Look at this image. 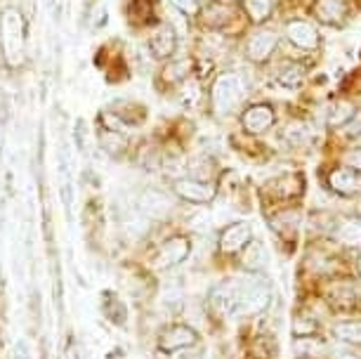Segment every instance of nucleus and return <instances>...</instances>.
Instances as JSON below:
<instances>
[{
    "label": "nucleus",
    "instance_id": "29",
    "mask_svg": "<svg viewBox=\"0 0 361 359\" xmlns=\"http://www.w3.org/2000/svg\"><path fill=\"white\" fill-rule=\"evenodd\" d=\"M144 220L147 218H127L123 227L130 236H142L144 232H147V227H144Z\"/></svg>",
    "mask_w": 361,
    "mask_h": 359
},
{
    "label": "nucleus",
    "instance_id": "11",
    "mask_svg": "<svg viewBox=\"0 0 361 359\" xmlns=\"http://www.w3.org/2000/svg\"><path fill=\"white\" fill-rule=\"evenodd\" d=\"M329 187L340 196H354L361 192V173L347 168V165L336 168V170H331V175H329Z\"/></svg>",
    "mask_w": 361,
    "mask_h": 359
},
{
    "label": "nucleus",
    "instance_id": "23",
    "mask_svg": "<svg viewBox=\"0 0 361 359\" xmlns=\"http://www.w3.org/2000/svg\"><path fill=\"white\" fill-rule=\"evenodd\" d=\"M336 336L345 343L361 345V322H340L336 324Z\"/></svg>",
    "mask_w": 361,
    "mask_h": 359
},
{
    "label": "nucleus",
    "instance_id": "37",
    "mask_svg": "<svg viewBox=\"0 0 361 359\" xmlns=\"http://www.w3.org/2000/svg\"><path fill=\"white\" fill-rule=\"evenodd\" d=\"M359 272H361V260H359Z\"/></svg>",
    "mask_w": 361,
    "mask_h": 359
},
{
    "label": "nucleus",
    "instance_id": "36",
    "mask_svg": "<svg viewBox=\"0 0 361 359\" xmlns=\"http://www.w3.org/2000/svg\"><path fill=\"white\" fill-rule=\"evenodd\" d=\"M359 213H361V201H359Z\"/></svg>",
    "mask_w": 361,
    "mask_h": 359
},
{
    "label": "nucleus",
    "instance_id": "1",
    "mask_svg": "<svg viewBox=\"0 0 361 359\" xmlns=\"http://www.w3.org/2000/svg\"><path fill=\"white\" fill-rule=\"evenodd\" d=\"M271 291L258 277H234L218 284L210 294V307L220 314H260L269 307Z\"/></svg>",
    "mask_w": 361,
    "mask_h": 359
},
{
    "label": "nucleus",
    "instance_id": "30",
    "mask_svg": "<svg viewBox=\"0 0 361 359\" xmlns=\"http://www.w3.org/2000/svg\"><path fill=\"white\" fill-rule=\"evenodd\" d=\"M345 165L352 170H357V173H361V147L349 149V152L345 154Z\"/></svg>",
    "mask_w": 361,
    "mask_h": 359
},
{
    "label": "nucleus",
    "instance_id": "22",
    "mask_svg": "<svg viewBox=\"0 0 361 359\" xmlns=\"http://www.w3.org/2000/svg\"><path fill=\"white\" fill-rule=\"evenodd\" d=\"M99 142H102V149H107L111 156H118V154L125 152V137L123 132H116V130H102L99 132Z\"/></svg>",
    "mask_w": 361,
    "mask_h": 359
},
{
    "label": "nucleus",
    "instance_id": "19",
    "mask_svg": "<svg viewBox=\"0 0 361 359\" xmlns=\"http://www.w3.org/2000/svg\"><path fill=\"white\" fill-rule=\"evenodd\" d=\"M269 263V256H267V248L260 241H251L246 248V256H243V267L251 269V272H262Z\"/></svg>",
    "mask_w": 361,
    "mask_h": 359
},
{
    "label": "nucleus",
    "instance_id": "32",
    "mask_svg": "<svg viewBox=\"0 0 361 359\" xmlns=\"http://www.w3.org/2000/svg\"><path fill=\"white\" fill-rule=\"evenodd\" d=\"M208 225H210V220H208V215H205V213H201V215H194V220H192V227L194 229H205V227H208Z\"/></svg>",
    "mask_w": 361,
    "mask_h": 359
},
{
    "label": "nucleus",
    "instance_id": "9",
    "mask_svg": "<svg viewBox=\"0 0 361 359\" xmlns=\"http://www.w3.org/2000/svg\"><path fill=\"white\" fill-rule=\"evenodd\" d=\"M274 123H276V114L269 104H253V107H248L241 116L243 130L251 132V135H262V132H267Z\"/></svg>",
    "mask_w": 361,
    "mask_h": 359
},
{
    "label": "nucleus",
    "instance_id": "18",
    "mask_svg": "<svg viewBox=\"0 0 361 359\" xmlns=\"http://www.w3.org/2000/svg\"><path fill=\"white\" fill-rule=\"evenodd\" d=\"M357 116V104H352L349 99H338L329 107V116H326V123L331 128H342L345 123Z\"/></svg>",
    "mask_w": 361,
    "mask_h": 359
},
{
    "label": "nucleus",
    "instance_id": "21",
    "mask_svg": "<svg viewBox=\"0 0 361 359\" xmlns=\"http://www.w3.org/2000/svg\"><path fill=\"white\" fill-rule=\"evenodd\" d=\"M309 135H312V130H309L307 123H300V121H296V123H288L286 128L281 130V137L283 142H288L291 147H300L305 145V142L309 140Z\"/></svg>",
    "mask_w": 361,
    "mask_h": 359
},
{
    "label": "nucleus",
    "instance_id": "33",
    "mask_svg": "<svg viewBox=\"0 0 361 359\" xmlns=\"http://www.w3.org/2000/svg\"><path fill=\"white\" fill-rule=\"evenodd\" d=\"M48 8H50V12L52 14H57L59 8H62V0H48Z\"/></svg>",
    "mask_w": 361,
    "mask_h": 359
},
{
    "label": "nucleus",
    "instance_id": "34",
    "mask_svg": "<svg viewBox=\"0 0 361 359\" xmlns=\"http://www.w3.org/2000/svg\"><path fill=\"white\" fill-rule=\"evenodd\" d=\"M336 359H361L359 355H354V352H340V355H336Z\"/></svg>",
    "mask_w": 361,
    "mask_h": 359
},
{
    "label": "nucleus",
    "instance_id": "13",
    "mask_svg": "<svg viewBox=\"0 0 361 359\" xmlns=\"http://www.w3.org/2000/svg\"><path fill=\"white\" fill-rule=\"evenodd\" d=\"M140 211L147 220H158L165 218L170 211H173V201L158 189H147L140 196Z\"/></svg>",
    "mask_w": 361,
    "mask_h": 359
},
{
    "label": "nucleus",
    "instance_id": "14",
    "mask_svg": "<svg viewBox=\"0 0 361 359\" xmlns=\"http://www.w3.org/2000/svg\"><path fill=\"white\" fill-rule=\"evenodd\" d=\"M251 225L248 223H234L229 225L225 232L220 234V251L222 253H236L241 251L243 246L251 244Z\"/></svg>",
    "mask_w": 361,
    "mask_h": 359
},
{
    "label": "nucleus",
    "instance_id": "16",
    "mask_svg": "<svg viewBox=\"0 0 361 359\" xmlns=\"http://www.w3.org/2000/svg\"><path fill=\"white\" fill-rule=\"evenodd\" d=\"M102 312L111 324H116V327H125L127 324V307H125L123 298L118 294H114V291H104L102 294Z\"/></svg>",
    "mask_w": 361,
    "mask_h": 359
},
{
    "label": "nucleus",
    "instance_id": "3",
    "mask_svg": "<svg viewBox=\"0 0 361 359\" xmlns=\"http://www.w3.org/2000/svg\"><path fill=\"white\" fill-rule=\"evenodd\" d=\"M243 95H246V85L243 79L234 71H225L218 79L213 81L210 88V104H213V112L218 116H227L241 104Z\"/></svg>",
    "mask_w": 361,
    "mask_h": 359
},
{
    "label": "nucleus",
    "instance_id": "31",
    "mask_svg": "<svg viewBox=\"0 0 361 359\" xmlns=\"http://www.w3.org/2000/svg\"><path fill=\"white\" fill-rule=\"evenodd\" d=\"M12 359H31V352H29V345L26 340H17L14 350H12Z\"/></svg>",
    "mask_w": 361,
    "mask_h": 359
},
{
    "label": "nucleus",
    "instance_id": "26",
    "mask_svg": "<svg viewBox=\"0 0 361 359\" xmlns=\"http://www.w3.org/2000/svg\"><path fill=\"white\" fill-rule=\"evenodd\" d=\"M187 74H189V62H177L163 69V81L168 83V85H180V81L185 83Z\"/></svg>",
    "mask_w": 361,
    "mask_h": 359
},
{
    "label": "nucleus",
    "instance_id": "28",
    "mask_svg": "<svg viewBox=\"0 0 361 359\" xmlns=\"http://www.w3.org/2000/svg\"><path fill=\"white\" fill-rule=\"evenodd\" d=\"M163 307L168 310L170 314H175V312H180L182 310V294L180 291H168V294L163 296Z\"/></svg>",
    "mask_w": 361,
    "mask_h": 359
},
{
    "label": "nucleus",
    "instance_id": "24",
    "mask_svg": "<svg viewBox=\"0 0 361 359\" xmlns=\"http://www.w3.org/2000/svg\"><path fill=\"white\" fill-rule=\"evenodd\" d=\"M338 239L345 241V244H359L361 241V218L345 220V223L338 227Z\"/></svg>",
    "mask_w": 361,
    "mask_h": 359
},
{
    "label": "nucleus",
    "instance_id": "12",
    "mask_svg": "<svg viewBox=\"0 0 361 359\" xmlns=\"http://www.w3.org/2000/svg\"><path fill=\"white\" fill-rule=\"evenodd\" d=\"M149 50H152V54L156 59L173 57L177 50V33L173 26L161 24L158 29L152 33V38H149Z\"/></svg>",
    "mask_w": 361,
    "mask_h": 359
},
{
    "label": "nucleus",
    "instance_id": "20",
    "mask_svg": "<svg viewBox=\"0 0 361 359\" xmlns=\"http://www.w3.org/2000/svg\"><path fill=\"white\" fill-rule=\"evenodd\" d=\"M241 8L253 24H262L271 17L274 5H271V0H241Z\"/></svg>",
    "mask_w": 361,
    "mask_h": 359
},
{
    "label": "nucleus",
    "instance_id": "15",
    "mask_svg": "<svg viewBox=\"0 0 361 359\" xmlns=\"http://www.w3.org/2000/svg\"><path fill=\"white\" fill-rule=\"evenodd\" d=\"M198 14H201L203 24L213 31H222L225 26H229L231 21L236 19V10L227 3H210V5H205Z\"/></svg>",
    "mask_w": 361,
    "mask_h": 359
},
{
    "label": "nucleus",
    "instance_id": "4",
    "mask_svg": "<svg viewBox=\"0 0 361 359\" xmlns=\"http://www.w3.org/2000/svg\"><path fill=\"white\" fill-rule=\"evenodd\" d=\"M286 38L293 48L300 52H316L321 48V33L319 29L307 19H291L286 21Z\"/></svg>",
    "mask_w": 361,
    "mask_h": 359
},
{
    "label": "nucleus",
    "instance_id": "5",
    "mask_svg": "<svg viewBox=\"0 0 361 359\" xmlns=\"http://www.w3.org/2000/svg\"><path fill=\"white\" fill-rule=\"evenodd\" d=\"M312 12L321 24L336 26V29H342L352 19L349 0H314Z\"/></svg>",
    "mask_w": 361,
    "mask_h": 359
},
{
    "label": "nucleus",
    "instance_id": "35",
    "mask_svg": "<svg viewBox=\"0 0 361 359\" xmlns=\"http://www.w3.org/2000/svg\"><path fill=\"white\" fill-rule=\"evenodd\" d=\"M64 359H79V352H76L74 347H69V350H66V357Z\"/></svg>",
    "mask_w": 361,
    "mask_h": 359
},
{
    "label": "nucleus",
    "instance_id": "7",
    "mask_svg": "<svg viewBox=\"0 0 361 359\" xmlns=\"http://www.w3.org/2000/svg\"><path fill=\"white\" fill-rule=\"evenodd\" d=\"M198 340L196 331L192 327H185V324H175L168 331H163V336L158 338V350L163 355H170V352H180V350H189L194 347Z\"/></svg>",
    "mask_w": 361,
    "mask_h": 359
},
{
    "label": "nucleus",
    "instance_id": "2",
    "mask_svg": "<svg viewBox=\"0 0 361 359\" xmlns=\"http://www.w3.org/2000/svg\"><path fill=\"white\" fill-rule=\"evenodd\" d=\"M26 31H24V17L17 10H5L0 17V41H3L5 59L12 66H21L26 59Z\"/></svg>",
    "mask_w": 361,
    "mask_h": 359
},
{
    "label": "nucleus",
    "instance_id": "6",
    "mask_svg": "<svg viewBox=\"0 0 361 359\" xmlns=\"http://www.w3.org/2000/svg\"><path fill=\"white\" fill-rule=\"evenodd\" d=\"M276 45H279V38H276L274 31L269 29H260L248 36L246 41V57L251 59L253 64H265L271 59V54L276 52Z\"/></svg>",
    "mask_w": 361,
    "mask_h": 359
},
{
    "label": "nucleus",
    "instance_id": "17",
    "mask_svg": "<svg viewBox=\"0 0 361 359\" xmlns=\"http://www.w3.org/2000/svg\"><path fill=\"white\" fill-rule=\"evenodd\" d=\"M274 79L281 88L296 90V88L302 85L305 79H307V69H305L300 62H286V64H281L279 69H276Z\"/></svg>",
    "mask_w": 361,
    "mask_h": 359
},
{
    "label": "nucleus",
    "instance_id": "27",
    "mask_svg": "<svg viewBox=\"0 0 361 359\" xmlns=\"http://www.w3.org/2000/svg\"><path fill=\"white\" fill-rule=\"evenodd\" d=\"M170 5H173V10H177V12L185 17H198V12H201L198 0H170Z\"/></svg>",
    "mask_w": 361,
    "mask_h": 359
},
{
    "label": "nucleus",
    "instance_id": "8",
    "mask_svg": "<svg viewBox=\"0 0 361 359\" xmlns=\"http://www.w3.org/2000/svg\"><path fill=\"white\" fill-rule=\"evenodd\" d=\"M189 251H192L189 239H185V236H173V239H168L163 246L158 248L156 260H154V267H156V269L175 267V265H180L182 260H187Z\"/></svg>",
    "mask_w": 361,
    "mask_h": 359
},
{
    "label": "nucleus",
    "instance_id": "10",
    "mask_svg": "<svg viewBox=\"0 0 361 359\" xmlns=\"http://www.w3.org/2000/svg\"><path fill=\"white\" fill-rule=\"evenodd\" d=\"M173 189L182 201H189V203H210L215 198V187L203 180L182 178L175 182Z\"/></svg>",
    "mask_w": 361,
    "mask_h": 359
},
{
    "label": "nucleus",
    "instance_id": "25",
    "mask_svg": "<svg viewBox=\"0 0 361 359\" xmlns=\"http://www.w3.org/2000/svg\"><path fill=\"white\" fill-rule=\"evenodd\" d=\"M198 102H201V85L192 81H185L180 88V104L187 109H194V107H198Z\"/></svg>",
    "mask_w": 361,
    "mask_h": 359
}]
</instances>
